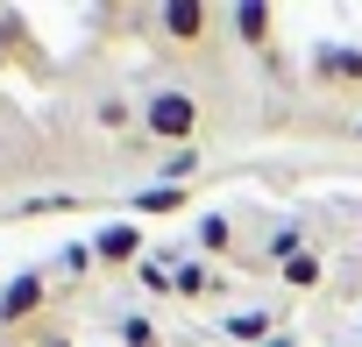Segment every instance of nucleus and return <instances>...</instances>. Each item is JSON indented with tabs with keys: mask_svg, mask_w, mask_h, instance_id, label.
<instances>
[{
	"mask_svg": "<svg viewBox=\"0 0 362 347\" xmlns=\"http://www.w3.org/2000/svg\"><path fill=\"white\" fill-rule=\"evenodd\" d=\"M277 284H284V291H298V298H305V291H320V284H327V255H320V248H298V255L277 269Z\"/></svg>",
	"mask_w": 362,
	"mask_h": 347,
	"instance_id": "obj_9",
	"label": "nucleus"
},
{
	"mask_svg": "<svg viewBox=\"0 0 362 347\" xmlns=\"http://www.w3.org/2000/svg\"><path fill=\"white\" fill-rule=\"evenodd\" d=\"M313 71V92H334V99H362V43H320L305 57Z\"/></svg>",
	"mask_w": 362,
	"mask_h": 347,
	"instance_id": "obj_3",
	"label": "nucleus"
},
{
	"mask_svg": "<svg viewBox=\"0 0 362 347\" xmlns=\"http://www.w3.org/2000/svg\"><path fill=\"white\" fill-rule=\"evenodd\" d=\"M57 269H64V276H86V269H100V255H93V241H71V248L57 255Z\"/></svg>",
	"mask_w": 362,
	"mask_h": 347,
	"instance_id": "obj_15",
	"label": "nucleus"
},
{
	"mask_svg": "<svg viewBox=\"0 0 362 347\" xmlns=\"http://www.w3.org/2000/svg\"><path fill=\"white\" fill-rule=\"evenodd\" d=\"M277 319H284L277 305H242V312L221 319V333H228L235 347H270V340H277Z\"/></svg>",
	"mask_w": 362,
	"mask_h": 347,
	"instance_id": "obj_6",
	"label": "nucleus"
},
{
	"mask_svg": "<svg viewBox=\"0 0 362 347\" xmlns=\"http://www.w3.org/2000/svg\"><path fill=\"white\" fill-rule=\"evenodd\" d=\"M114 340H121V347H163V326H156L149 312H121V319H114Z\"/></svg>",
	"mask_w": 362,
	"mask_h": 347,
	"instance_id": "obj_12",
	"label": "nucleus"
},
{
	"mask_svg": "<svg viewBox=\"0 0 362 347\" xmlns=\"http://www.w3.org/2000/svg\"><path fill=\"white\" fill-rule=\"evenodd\" d=\"M270 347H291V340H284V333H277V340H270Z\"/></svg>",
	"mask_w": 362,
	"mask_h": 347,
	"instance_id": "obj_17",
	"label": "nucleus"
},
{
	"mask_svg": "<svg viewBox=\"0 0 362 347\" xmlns=\"http://www.w3.org/2000/svg\"><path fill=\"white\" fill-rule=\"evenodd\" d=\"M128 206H135L142 220H170L177 206H192V199H185V192H177V185H142V192H135Z\"/></svg>",
	"mask_w": 362,
	"mask_h": 347,
	"instance_id": "obj_11",
	"label": "nucleus"
},
{
	"mask_svg": "<svg viewBox=\"0 0 362 347\" xmlns=\"http://www.w3.org/2000/svg\"><path fill=\"white\" fill-rule=\"evenodd\" d=\"M43 305H50V276L43 269H15L8 284H0V326H29V319H43Z\"/></svg>",
	"mask_w": 362,
	"mask_h": 347,
	"instance_id": "obj_4",
	"label": "nucleus"
},
{
	"mask_svg": "<svg viewBox=\"0 0 362 347\" xmlns=\"http://www.w3.org/2000/svg\"><path fill=\"white\" fill-rule=\"evenodd\" d=\"M355 142H362V121H355Z\"/></svg>",
	"mask_w": 362,
	"mask_h": 347,
	"instance_id": "obj_18",
	"label": "nucleus"
},
{
	"mask_svg": "<svg viewBox=\"0 0 362 347\" xmlns=\"http://www.w3.org/2000/svg\"><path fill=\"white\" fill-rule=\"evenodd\" d=\"M214 29H228V15L199 8V0H163V8H156V36H163L170 50H206Z\"/></svg>",
	"mask_w": 362,
	"mask_h": 347,
	"instance_id": "obj_2",
	"label": "nucleus"
},
{
	"mask_svg": "<svg viewBox=\"0 0 362 347\" xmlns=\"http://www.w3.org/2000/svg\"><path fill=\"white\" fill-rule=\"evenodd\" d=\"M135 284H142L149 298H170V255H142V262H135Z\"/></svg>",
	"mask_w": 362,
	"mask_h": 347,
	"instance_id": "obj_14",
	"label": "nucleus"
},
{
	"mask_svg": "<svg viewBox=\"0 0 362 347\" xmlns=\"http://www.w3.org/2000/svg\"><path fill=\"white\" fill-rule=\"evenodd\" d=\"M192 241H199V255H221V262H228V255L242 248V227H235V213H206V220L192 227Z\"/></svg>",
	"mask_w": 362,
	"mask_h": 347,
	"instance_id": "obj_8",
	"label": "nucleus"
},
{
	"mask_svg": "<svg viewBox=\"0 0 362 347\" xmlns=\"http://www.w3.org/2000/svg\"><path fill=\"white\" fill-rule=\"evenodd\" d=\"M93 255H100L107 269H135L149 248H142V227H135V220H107V227L93 234Z\"/></svg>",
	"mask_w": 362,
	"mask_h": 347,
	"instance_id": "obj_5",
	"label": "nucleus"
},
{
	"mask_svg": "<svg viewBox=\"0 0 362 347\" xmlns=\"http://www.w3.org/2000/svg\"><path fill=\"white\" fill-rule=\"evenodd\" d=\"M170 291H177V298H206V291H221V276H214L199 255H170Z\"/></svg>",
	"mask_w": 362,
	"mask_h": 347,
	"instance_id": "obj_10",
	"label": "nucleus"
},
{
	"mask_svg": "<svg viewBox=\"0 0 362 347\" xmlns=\"http://www.w3.org/2000/svg\"><path fill=\"white\" fill-rule=\"evenodd\" d=\"M199 163H206L199 149H170V156H163V170H156V185H177V192H185V185L199 178Z\"/></svg>",
	"mask_w": 362,
	"mask_h": 347,
	"instance_id": "obj_13",
	"label": "nucleus"
},
{
	"mask_svg": "<svg viewBox=\"0 0 362 347\" xmlns=\"http://www.w3.org/2000/svg\"><path fill=\"white\" fill-rule=\"evenodd\" d=\"M199 128H206V99H199L192 85H156V92H142V135H149V142L192 149Z\"/></svg>",
	"mask_w": 362,
	"mask_h": 347,
	"instance_id": "obj_1",
	"label": "nucleus"
},
{
	"mask_svg": "<svg viewBox=\"0 0 362 347\" xmlns=\"http://www.w3.org/2000/svg\"><path fill=\"white\" fill-rule=\"evenodd\" d=\"M93 114H100V128H128V121H135V114H128V99H121V92H107V99H100V106H93Z\"/></svg>",
	"mask_w": 362,
	"mask_h": 347,
	"instance_id": "obj_16",
	"label": "nucleus"
},
{
	"mask_svg": "<svg viewBox=\"0 0 362 347\" xmlns=\"http://www.w3.org/2000/svg\"><path fill=\"white\" fill-rule=\"evenodd\" d=\"M228 29L242 50H270L277 43V8H263V0H242V8H228Z\"/></svg>",
	"mask_w": 362,
	"mask_h": 347,
	"instance_id": "obj_7",
	"label": "nucleus"
}]
</instances>
